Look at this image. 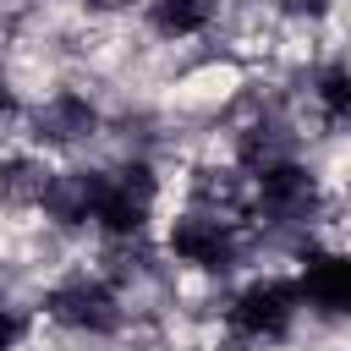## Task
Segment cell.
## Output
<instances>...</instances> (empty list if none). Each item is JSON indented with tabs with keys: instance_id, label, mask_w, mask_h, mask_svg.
<instances>
[{
	"instance_id": "obj_6",
	"label": "cell",
	"mask_w": 351,
	"mask_h": 351,
	"mask_svg": "<svg viewBox=\"0 0 351 351\" xmlns=\"http://www.w3.org/2000/svg\"><path fill=\"white\" fill-rule=\"evenodd\" d=\"M296 296H307L318 307H346L351 302V263L346 258H313L302 285H296Z\"/></svg>"
},
{
	"instance_id": "obj_4",
	"label": "cell",
	"mask_w": 351,
	"mask_h": 351,
	"mask_svg": "<svg viewBox=\"0 0 351 351\" xmlns=\"http://www.w3.org/2000/svg\"><path fill=\"white\" fill-rule=\"evenodd\" d=\"M170 247H176L186 263H203V269H225V263H230V230H225V219H214V214H186V219H176Z\"/></svg>"
},
{
	"instance_id": "obj_2",
	"label": "cell",
	"mask_w": 351,
	"mask_h": 351,
	"mask_svg": "<svg viewBox=\"0 0 351 351\" xmlns=\"http://www.w3.org/2000/svg\"><path fill=\"white\" fill-rule=\"evenodd\" d=\"M291 313H296V285H285V280H269V285H252V291H241L236 296V307H230V324L241 329V335H285L291 329Z\"/></svg>"
},
{
	"instance_id": "obj_13",
	"label": "cell",
	"mask_w": 351,
	"mask_h": 351,
	"mask_svg": "<svg viewBox=\"0 0 351 351\" xmlns=\"http://www.w3.org/2000/svg\"><path fill=\"white\" fill-rule=\"evenodd\" d=\"M291 5H307V11H313V5H324V0H291Z\"/></svg>"
},
{
	"instance_id": "obj_5",
	"label": "cell",
	"mask_w": 351,
	"mask_h": 351,
	"mask_svg": "<svg viewBox=\"0 0 351 351\" xmlns=\"http://www.w3.org/2000/svg\"><path fill=\"white\" fill-rule=\"evenodd\" d=\"M263 208L269 214H307L313 208V176L296 165H269L263 170Z\"/></svg>"
},
{
	"instance_id": "obj_1",
	"label": "cell",
	"mask_w": 351,
	"mask_h": 351,
	"mask_svg": "<svg viewBox=\"0 0 351 351\" xmlns=\"http://www.w3.org/2000/svg\"><path fill=\"white\" fill-rule=\"evenodd\" d=\"M148 203H154V176L143 165L137 170H121V176H99L93 219H104V230H115V236H132L148 219Z\"/></svg>"
},
{
	"instance_id": "obj_8",
	"label": "cell",
	"mask_w": 351,
	"mask_h": 351,
	"mask_svg": "<svg viewBox=\"0 0 351 351\" xmlns=\"http://www.w3.org/2000/svg\"><path fill=\"white\" fill-rule=\"evenodd\" d=\"M38 126H44L49 137H82V132L93 126V110H88L82 99H71V93H66V99H55V104L38 115Z\"/></svg>"
},
{
	"instance_id": "obj_10",
	"label": "cell",
	"mask_w": 351,
	"mask_h": 351,
	"mask_svg": "<svg viewBox=\"0 0 351 351\" xmlns=\"http://www.w3.org/2000/svg\"><path fill=\"white\" fill-rule=\"evenodd\" d=\"M318 93H324L329 115H346V110H351V88H346V71H340V66L324 71V88H318Z\"/></svg>"
},
{
	"instance_id": "obj_11",
	"label": "cell",
	"mask_w": 351,
	"mask_h": 351,
	"mask_svg": "<svg viewBox=\"0 0 351 351\" xmlns=\"http://www.w3.org/2000/svg\"><path fill=\"white\" fill-rule=\"evenodd\" d=\"M11 340H16V324H11V318H5V313H0V351H5V346H11Z\"/></svg>"
},
{
	"instance_id": "obj_9",
	"label": "cell",
	"mask_w": 351,
	"mask_h": 351,
	"mask_svg": "<svg viewBox=\"0 0 351 351\" xmlns=\"http://www.w3.org/2000/svg\"><path fill=\"white\" fill-rule=\"evenodd\" d=\"M159 33H197L208 22V0H154Z\"/></svg>"
},
{
	"instance_id": "obj_12",
	"label": "cell",
	"mask_w": 351,
	"mask_h": 351,
	"mask_svg": "<svg viewBox=\"0 0 351 351\" xmlns=\"http://www.w3.org/2000/svg\"><path fill=\"white\" fill-rule=\"evenodd\" d=\"M88 5H99V11H115V5H126V0H88Z\"/></svg>"
},
{
	"instance_id": "obj_7",
	"label": "cell",
	"mask_w": 351,
	"mask_h": 351,
	"mask_svg": "<svg viewBox=\"0 0 351 351\" xmlns=\"http://www.w3.org/2000/svg\"><path fill=\"white\" fill-rule=\"evenodd\" d=\"M93 192H99V176H55L44 186V203L60 219H88L93 214Z\"/></svg>"
},
{
	"instance_id": "obj_3",
	"label": "cell",
	"mask_w": 351,
	"mask_h": 351,
	"mask_svg": "<svg viewBox=\"0 0 351 351\" xmlns=\"http://www.w3.org/2000/svg\"><path fill=\"white\" fill-rule=\"evenodd\" d=\"M49 313H55L60 324H71V329H99V335L121 324V307H115V296H110L99 280L60 285V291L49 296Z\"/></svg>"
}]
</instances>
